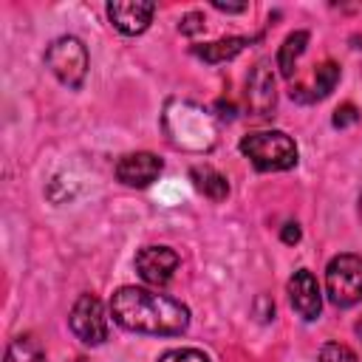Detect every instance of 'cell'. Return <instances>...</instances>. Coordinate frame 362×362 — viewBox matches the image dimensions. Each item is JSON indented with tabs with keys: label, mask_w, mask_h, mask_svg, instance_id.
<instances>
[{
	"label": "cell",
	"mask_w": 362,
	"mask_h": 362,
	"mask_svg": "<svg viewBox=\"0 0 362 362\" xmlns=\"http://www.w3.org/2000/svg\"><path fill=\"white\" fill-rule=\"evenodd\" d=\"M300 223H294V221H288L286 226H283V232H280V238H283V243H297L300 240Z\"/></svg>",
	"instance_id": "44dd1931"
},
{
	"label": "cell",
	"mask_w": 362,
	"mask_h": 362,
	"mask_svg": "<svg viewBox=\"0 0 362 362\" xmlns=\"http://www.w3.org/2000/svg\"><path fill=\"white\" fill-rule=\"evenodd\" d=\"M249 45V37H223V40H215V42H206V45H192V54L201 57L204 62H226L232 57H238L243 48Z\"/></svg>",
	"instance_id": "4fadbf2b"
},
{
	"label": "cell",
	"mask_w": 362,
	"mask_h": 362,
	"mask_svg": "<svg viewBox=\"0 0 362 362\" xmlns=\"http://www.w3.org/2000/svg\"><path fill=\"white\" fill-rule=\"evenodd\" d=\"M240 153L252 161L255 170L260 173H277V170H291L297 164V144L288 133L283 130H257L246 133L240 139Z\"/></svg>",
	"instance_id": "3957f363"
},
{
	"label": "cell",
	"mask_w": 362,
	"mask_h": 362,
	"mask_svg": "<svg viewBox=\"0 0 362 362\" xmlns=\"http://www.w3.org/2000/svg\"><path fill=\"white\" fill-rule=\"evenodd\" d=\"M212 8L226 11V14H240V11H246V3H221V0H215Z\"/></svg>",
	"instance_id": "7402d4cb"
},
{
	"label": "cell",
	"mask_w": 362,
	"mask_h": 362,
	"mask_svg": "<svg viewBox=\"0 0 362 362\" xmlns=\"http://www.w3.org/2000/svg\"><path fill=\"white\" fill-rule=\"evenodd\" d=\"M325 291L337 308H351L362 300V255H337L325 269Z\"/></svg>",
	"instance_id": "5b68a950"
},
{
	"label": "cell",
	"mask_w": 362,
	"mask_h": 362,
	"mask_svg": "<svg viewBox=\"0 0 362 362\" xmlns=\"http://www.w3.org/2000/svg\"><path fill=\"white\" fill-rule=\"evenodd\" d=\"M181 257L170 246H144L136 255V272L147 286H167L178 269Z\"/></svg>",
	"instance_id": "ba28073f"
},
{
	"label": "cell",
	"mask_w": 362,
	"mask_h": 362,
	"mask_svg": "<svg viewBox=\"0 0 362 362\" xmlns=\"http://www.w3.org/2000/svg\"><path fill=\"white\" fill-rule=\"evenodd\" d=\"M158 362H209V356L198 348H170L158 356Z\"/></svg>",
	"instance_id": "ac0fdd59"
},
{
	"label": "cell",
	"mask_w": 362,
	"mask_h": 362,
	"mask_svg": "<svg viewBox=\"0 0 362 362\" xmlns=\"http://www.w3.org/2000/svg\"><path fill=\"white\" fill-rule=\"evenodd\" d=\"M153 14H156V3H150V0H113V3H107V20L113 23L116 31H122L127 37L144 34L147 25L153 23Z\"/></svg>",
	"instance_id": "9c48e42d"
},
{
	"label": "cell",
	"mask_w": 362,
	"mask_h": 362,
	"mask_svg": "<svg viewBox=\"0 0 362 362\" xmlns=\"http://www.w3.org/2000/svg\"><path fill=\"white\" fill-rule=\"evenodd\" d=\"M71 362H90V359H85V356H74Z\"/></svg>",
	"instance_id": "603a6c76"
},
{
	"label": "cell",
	"mask_w": 362,
	"mask_h": 362,
	"mask_svg": "<svg viewBox=\"0 0 362 362\" xmlns=\"http://www.w3.org/2000/svg\"><path fill=\"white\" fill-rule=\"evenodd\" d=\"M305 45H308V31H294V34H288L283 40V45L277 51V68H280L283 79H291L294 76V65L305 54Z\"/></svg>",
	"instance_id": "5bb4252c"
},
{
	"label": "cell",
	"mask_w": 362,
	"mask_h": 362,
	"mask_svg": "<svg viewBox=\"0 0 362 362\" xmlns=\"http://www.w3.org/2000/svg\"><path fill=\"white\" fill-rule=\"evenodd\" d=\"M337 82H339V65L337 62H322L320 68H317V76H314V90H311V102L314 99H325L334 88H337Z\"/></svg>",
	"instance_id": "2e32d148"
},
{
	"label": "cell",
	"mask_w": 362,
	"mask_h": 362,
	"mask_svg": "<svg viewBox=\"0 0 362 362\" xmlns=\"http://www.w3.org/2000/svg\"><path fill=\"white\" fill-rule=\"evenodd\" d=\"M110 317L127 331L153 337H178L189 328V308L181 300L139 286H122L113 291Z\"/></svg>",
	"instance_id": "6da1fadb"
},
{
	"label": "cell",
	"mask_w": 362,
	"mask_h": 362,
	"mask_svg": "<svg viewBox=\"0 0 362 362\" xmlns=\"http://www.w3.org/2000/svg\"><path fill=\"white\" fill-rule=\"evenodd\" d=\"M317 362H359V356L348 345H342V342H325L320 348Z\"/></svg>",
	"instance_id": "e0dca14e"
},
{
	"label": "cell",
	"mask_w": 362,
	"mask_h": 362,
	"mask_svg": "<svg viewBox=\"0 0 362 362\" xmlns=\"http://www.w3.org/2000/svg\"><path fill=\"white\" fill-rule=\"evenodd\" d=\"M45 65L48 71L71 90H79L88 76V48L79 37H57L45 48Z\"/></svg>",
	"instance_id": "277c9868"
},
{
	"label": "cell",
	"mask_w": 362,
	"mask_h": 362,
	"mask_svg": "<svg viewBox=\"0 0 362 362\" xmlns=\"http://www.w3.org/2000/svg\"><path fill=\"white\" fill-rule=\"evenodd\" d=\"M359 119V113H356V107L351 105V102H345V105H339L337 110H334V127H348V124H354Z\"/></svg>",
	"instance_id": "ffe728a7"
},
{
	"label": "cell",
	"mask_w": 362,
	"mask_h": 362,
	"mask_svg": "<svg viewBox=\"0 0 362 362\" xmlns=\"http://www.w3.org/2000/svg\"><path fill=\"white\" fill-rule=\"evenodd\" d=\"M161 130L173 147L187 153H209L218 144L215 116L189 99H170L164 105Z\"/></svg>",
	"instance_id": "7a4b0ae2"
},
{
	"label": "cell",
	"mask_w": 362,
	"mask_h": 362,
	"mask_svg": "<svg viewBox=\"0 0 362 362\" xmlns=\"http://www.w3.org/2000/svg\"><path fill=\"white\" fill-rule=\"evenodd\" d=\"M246 105L255 119H269L277 105V90H274V71L269 59H260L246 79Z\"/></svg>",
	"instance_id": "52a82bcc"
},
{
	"label": "cell",
	"mask_w": 362,
	"mask_h": 362,
	"mask_svg": "<svg viewBox=\"0 0 362 362\" xmlns=\"http://www.w3.org/2000/svg\"><path fill=\"white\" fill-rule=\"evenodd\" d=\"M3 362H48V359H45L42 345H40L34 337L25 334V337H14V339L8 342Z\"/></svg>",
	"instance_id": "9a60e30c"
},
{
	"label": "cell",
	"mask_w": 362,
	"mask_h": 362,
	"mask_svg": "<svg viewBox=\"0 0 362 362\" xmlns=\"http://www.w3.org/2000/svg\"><path fill=\"white\" fill-rule=\"evenodd\" d=\"M161 158L141 150V153H127L124 158H119L116 164V178L124 184V187H150L158 175H161Z\"/></svg>",
	"instance_id": "8fae6325"
},
{
	"label": "cell",
	"mask_w": 362,
	"mask_h": 362,
	"mask_svg": "<svg viewBox=\"0 0 362 362\" xmlns=\"http://www.w3.org/2000/svg\"><path fill=\"white\" fill-rule=\"evenodd\" d=\"M178 31L187 34V37L204 31V14H201V11H187V14L181 17V23H178Z\"/></svg>",
	"instance_id": "d6986e66"
},
{
	"label": "cell",
	"mask_w": 362,
	"mask_h": 362,
	"mask_svg": "<svg viewBox=\"0 0 362 362\" xmlns=\"http://www.w3.org/2000/svg\"><path fill=\"white\" fill-rule=\"evenodd\" d=\"M68 325L79 342H85L90 348L102 345L107 339V314H105L102 300L96 294H82L71 308Z\"/></svg>",
	"instance_id": "8992f818"
},
{
	"label": "cell",
	"mask_w": 362,
	"mask_h": 362,
	"mask_svg": "<svg viewBox=\"0 0 362 362\" xmlns=\"http://www.w3.org/2000/svg\"><path fill=\"white\" fill-rule=\"evenodd\" d=\"M288 300H291V308L305 320H317L320 311H322V294H320V283L317 277L308 272V269H297L288 280Z\"/></svg>",
	"instance_id": "30bf717a"
},
{
	"label": "cell",
	"mask_w": 362,
	"mask_h": 362,
	"mask_svg": "<svg viewBox=\"0 0 362 362\" xmlns=\"http://www.w3.org/2000/svg\"><path fill=\"white\" fill-rule=\"evenodd\" d=\"M189 178H192V184H195V189H198L201 195H206L209 201H223V198L229 195V181H226L215 167H209V164L192 167V170H189Z\"/></svg>",
	"instance_id": "7c38bea8"
}]
</instances>
